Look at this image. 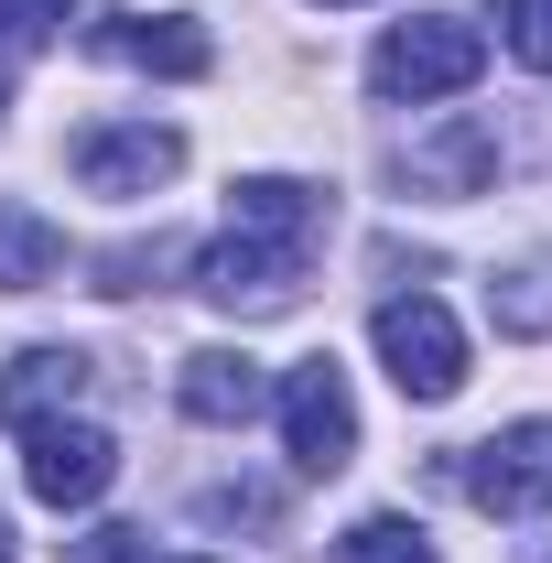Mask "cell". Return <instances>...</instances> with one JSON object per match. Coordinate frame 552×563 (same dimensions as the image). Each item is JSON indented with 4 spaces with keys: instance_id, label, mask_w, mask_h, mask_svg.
<instances>
[{
    "instance_id": "obj_5",
    "label": "cell",
    "mask_w": 552,
    "mask_h": 563,
    "mask_svg": "<svg viewBox=\"0 0 552 563\" xmlns=\"http://www.w3.org/2000/svg\"><path fill=\"white\" fill-rule=\"evenodd\" d=\"M303 261H314V250H292V239H239V228H228L207 261H196V292L228 303V314H281V303L303 292Z\"/></svg>"
},
{
    "instance_id": "obj_23",
    "label": "cell",
    "mask_w": 552,
    "mask_h": 563,
    "mask_svg": "<svg viewBox=\"0 0 552 563\" xmlns=\"http://www.w3.org/2000/svg\"><path fill=\"white\" fill-rule=\"evenodd\" d=\"M0 563H11V553H0Z\"/></svg>"
},
{
    "instance_id": "obj_8",
    "label": "cell",
    "mask_w": 552,
    "mask_h": 563,
    "mask_svg": "<svg viewBox=\"0 0 552 563\" xmlns=\"http://www.w3.org/2000/svg\"><path fill=\"white\" fill-rule=\"evenodd\" d=\"M87 44H98L109 66H152V76H207L217 66V44L196 33V22H152V11H109Z\"/></svg>"
},
{
    "instance_id": "obj_10",
    "label": "cell",
    "mask_w": 552,
    "mask_h": 563,
    "mask_svg": "<svg viewBox=\"0 0 552 563\" xmlns=\"http://www.w3.org/2000/svg\"><path fill=\"white\" fill-rule=\"evenodd\" d=\"M174 401L228 433V422H250L261 401H272V379H261V357H250V347H196V357H185V379H174Z\"/></svg>"
},
{
    "instance_id": "obj_14",
    "label": "cell",
    "mask_w": 552,
    "mask_h": 563,
    "mask_svg": "<svg viewBox=\"0 0 552 563\" xmlns=\"http://www.w3.org/2000/svg\"><path fill=\"white\" fill-rule=\"evenodd\" d=\"M325 563H433V542H422V520H401V509H379V520H357Z\"/></svg>"
},
{
    "instance_id": "obj_1",
    "label": "cell",
    "mask_w": 552,
    "mask_h": 563,
    "mask_svg": "<svg viewBox=\"0 0 552 563\" xmlns=\"http://www.w3.org/2000/svg\"><path fill=\"white\" fill-rule=\"evenodd\" d=\"M487 76V33L455 22V11H422V22H390L379 55H368V87L390 109H433V98H466Z\"/></svg>"
},
{
    "instance_id": "obj_3",
    "label": "cell",
    "mask_w": 552,
    "mask_h": 563,
    "mask_svg": "<svg viewBox=\"0 0 552 563\" xmlns=\"http://www.w3.org/2000/svg\"><path fill=\"white\" fill-rule=\"evenodd\" d=\"M281 444H292L303 477H336L346 455H357V401H346L336 357H303V368L281 379Z\"/></svg>"
},
{
    "instance_id": "obj_4",
    "label": "cell",
    "mask_w": 552,
    "mask_h": 563,
    "mask_svg": "<svg viewBox=\"0 0 552 563\" xmlns=\"http://www.w3.org/2000/svg\"><path fill=\"white\" fill-rule=\"evenodd\" d=\"M120 477V444L98 433V422H22V488L44 498V509H87V498H109Z\"/></svg>"
},
{
    "instance_id": "obj_20",
    "label": "cell",
    "mask_w": 552,
    "mask_h": 563,
    "mask_svg": "<svg viewBox=\"0 0 552 563\" xmlns=\"http://www.w3.org/2000/svg\"><path fill=\"white\" fill-rule=\"evenodd\" d=\"M0 109H11V76H0Z\"/></svg>"
},
{
    "instance_id": "obj_12",
    "label": "cell",
    "mask_w": 552,
    "mask_h": 563,
    "mask_svg": "<svg viewBox=\"0 0 552 563\" xmlns=\"http://www.w3.org/2000/svg\"><path fill=\"white\" fill-rule=\"evenodd\" d=\"M55 272H66V239H55V217L22 207V196H0V292H44Z\"/></svg>"
},
{
    "instance_id": "obj_16",
    "label": "cell",
    "mask_w": 552,
    "mask_h": 563,
    "mask_svg": "<svg viewBox=\"0 0 552 563\" xmlns=\"http://www.w3.org/2000/svg\"><path fill=\"white\" fill-rule=\"evenodd\" d=\"M498 33H509V55H520V66L552 76V0H498Z\"/></svg>"
},
{
    "instance_id": "obj_17",
    "label": "cell",
    "mask_w": 552,
    "mask_h": 563,
    "mask_svg": "<svg viewBox=\"0 0 552 563\" xmlns=\"http://www.w3.org/2000/svg\"><path fill=\"white\" fill-rule=\"evenodd\" d=\"M487 314H498V325H509V336H542V325H552V292H542V282H531V272L509 282V292H498V282H487Z\"/></svg>"
},
{
    "instance_id": "obj_15",
    "label": "cell",
    "mask_w": 552,
    "mask_h": 563,
    "mask_svg": "<svg viewBox=\"0 0 552 563\" xmlns=\"http://www.w3.org/2000/svg\"><path fill=\"white\" fill-rule=\"evenodd\" d=\"M185 250L174 239H131V250H98V292H152V282L174 272Z\"/></svg>"
},
{
    "instance_id": "obj_11",
    "label": "cell",
    "mask_w": 552,
    "mask_h": 563,
    "mask_svg": "<svg viewBox=\"0 0 552 563\" xmlns=\"http://www.w3.org/2000/svg\"><path fill=\"white\" fill-rule=\"evenodd\" d=\"M76 390H87V357L76 347H22L0 368V422H55Z\"/></svg>"
},
{
    "instance_id": "obj_18",
    "label": "cell",
    "mask_w": 552,
    "mask_h": 563,
    "mask_svg": "<svg viewBox=\"0 0 552 563\" xmlns=\"http://www.w3.org/2000/svg\"><path fill=\"white\" fill-rule=\"evenodd\" d=\"M66 11H76V0H0V44H44Z\"/></svg>"
},
{
    "instance_id": "obj_21",
    "label": "cell",
    "mask_w": 552,
    "mask_h": 563,
    "mask_svg": "<svg viewBox=\"0 0 552 563\" xmlns=\"http://www.w3.org/2000/svg\"><path fill=\"white\" fill-rule=\"evenodd\" d=\"M174 563H207V553H174Z\"/></svg>"
},
{
    "instance_id": "obj_2",
    "label": "cell",
    "mask_w": 552,
    "mask_h": 563,
    "mask_svg": "<svg viewBox=\"0 0 552 563\" xmlns=\"http://www.w3.org/2000/svg\"><path fill=\"white\" fill-rule=\"evenodd\" d=\"M368 336H379V357H390L401 401H455V390H466V325H455L433 292H390Z\"/></svg>"
},
{
    "instance_id": "obj_22",
    "label": "cell",
    "mask_w": 552,
    "mask_h": 563,
    "mask_svg": "<svg viewBox=\"0 0 552 563\" xmlns=\"http://www.w3.org/2000/svg\"><path fill=\"white\" fill-rule=\"evenodd\" d=\"M325 11H346V0H325Z\"/></svg>"
},
{
    "instance_id": "obj_9",
    "label": "cell",
    "mask_w": 552,
    "mask_h": 563,
    "mask_svg": "<svg viewBox=\"0 0 552 563\" xmlns=\"http://www.w3.org/2000/svg\"><path fill=\"white\" fill-rule=\"evenodd\" d=\"M228 228H239V239H292V250H314V239H325V196L292 185V174H239V185H228Z\"/></svg>"
},
{
    "instance_id": "obj_6",
    "label": "cell",
    "mask_w": 552,
    "mask_h": 563,
    "mask_svg": "<svg viewBox=\"0 0 552 563\" xmlns=\"http://www.w3.org/2000/svg\"><path fill=\"white\" fill-rule=\"evenodd\" d=\"M466 498H477L487 520H531V509H552V422L487 433L477 455H466Z\"/></svg>"
},
{
    "instance_id": "obj_13",
    "label": "cell",
    "mask_w": 552,
    "mask_h": 563,
    "mask_svg": "<svg viewBox=\"0 0 552 563\" xmlns=\"http://www.w3.org/2000/svg\"><path fill=\"white\" fill-rule=\"evenodd\" d=\"M487 174H498V141H487L477 120H455V131H433L412 152V185H422V196H477Z\"/></svg>"
},
{
    "instance_id": "obj_19",
    "label": "cell",
    "mask_w": 552,
    "mask_h": 563,
    "mask_svg": "<svg viewBox=\"0 0 552 563\" xmlns=\"http://www.w3.org/2000/svg\"><path fill=\"white\" fill-rule=\"evenodd\" d=\"M66 563H141V531H131V520H98V531H87Z\"/></svg>"
},
{
    "instance_id": "obj_7",
    "label": "cell",
    "mask_w": 552,
    "mask_h": 563,
    "mask_svg": "<svg viewBox=\"0 0 552 563\" xmlns=\"http://www.w3.org/2000/svg\"><path fill=\"white\" fill-rule=\"evenodd\" d=\"M76 185L87 196H152V185H174V163H185V141L152 131V120H98V131H76Z\"/></svg>"
}]
</instances>
